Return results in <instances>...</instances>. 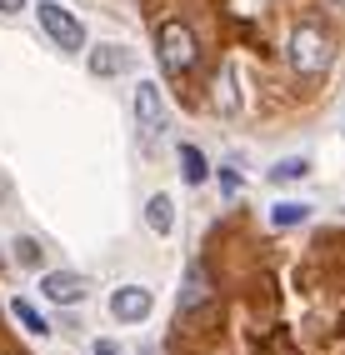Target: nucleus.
<instances>
[{"mask_svg":"<svg viewBox=\"0 0 345 355\" xmlns=\"http://www.w3.org/2000/svg\"><path fill=\"white\" fill-rule=\"evenodd\" d=\"M306 210H310V205H301V200H281V205L270 210V225H301Z\"/></svg>","mask_w":345,"mask_h":355,"instance_id":"ddd939ff","label":"nucleus"},{"mask_svg":"<svg viewBox=\"0 0 345 355\" xmlns=\"http://www.w3.org/2000/svg\"><path fill=\"white\" fill-rule=\"evenodd\" d=\"M145 225H150L155 235H170V230H175V205H170V196H150V200H145Z\"/></svg>","mask_w":345,"mask_h":355,"instance_id":"6e6552de","label":"nucleus"},{"mask_svg":"<svg viewBox=\"0 0 345 355\" xmlns=\"http://www.w3.org/2000/svg\"><path fill=\"white\" fill-rule=\"evenodd\" d=\"M96 355H121V350H115V345H105V340H100V345H96Z\"/></svg>","mask_w":345,"mask_h":355,"instance_id":"6ab92c4d","label":"nucleus"},{"mask_svg":"<svg viewBox=\"0 0 345 355\" xmlns=\"http://www.w3.org/2000/svg\"><path fill=\"white\" fill-rule=\"evenodd\" d=\"M211 300H215V291H211V270H205V266H191V270H186V291H180V315L195 320V311H205Z\"/></svg>","mask_w":345,"mask_h":355,"instance_id":"423d86ee","label":"nucleus"},{"mask_svg":"<svg viewBox=\"0 0 345 355\" xmlns=\"http://www.w3.org/2000/svg\"><path fill=\"white\" fill-rule=\"evenodd\" d=\"M205 175H211V165H205V155L195 146H180V180L186 185H200Z\"/></svg>","mask_w":345,"mask_h":355,"instance_id":"9b49d317","label":"nucleus"},{"mask_svg":"<svg viewBox=\"0 0 345 355\" xmlns=\"http://www.w3.org/2000/svg\"><path fill=\"white\" fill-rule=\"evenodd\" d=\"M35 15H40V31L51 35V40L60 45V51H80V45H85L80 20H76L71 10H65L60 0H40V6H35Z\"/></svg>","mask_w":345,"mask_h":355,"instance_id":"7ed1b4c3","label":"nucleus"},{"mask_svg":"<svg viewBox=\"0 0 345 355\" xmlns=\"http://www.w3.org/2000/svg\"><path fill=\"white\" fill-rule=\"evenodd\" d=\"M15 10H26V0H0V15H15Z\"/></svg>","mask_w":345,"mask_h":355,"instance_id":"f3484780","label":"nucleus"},{"mask_svg":"<svg viewBox=\"0 0 345 355\" xmlns=\"http://www.w3.org/2000/svg\"><path fill=\"white\" fill-rule=\"evenodd\" d=\"M285 60L290 70L301 80H315V76H326L330 60H335V40L315 26V20H301V26L290 31V45H285Z\"/></svg>","mask_w":345,"mask_h":355,"instance_id":"f257e3e1","label":"nucleus"},{"mask_svg":"<svg viewBox=\"0 0 345 355\" xmlns=\"http://www.w3.org/2000/svg\"><path fill=\"white\" fill-rule=\"evenodd\" d=\"M90 70H96V76H121V70H125V51H121V45H96V51H90Z\"/></svg>","mask_w":345,"mask_h":355,"instance_id":"9d476101","label":"nucleus"},{"mask_svg":"<svg viewBox=\"0 0 345 355\" xmlns=\"http://www.w3.org/2000/svg\"><path fill=\"white\" fill-rule=\"evenodd\" d=\"M326 10H335V15H345V0H320Z\"/></svg>","mask_w":345,"mask_h":355,"instance_id":"a211bd4d","label":"nucleus"},{"mask_svg":"<svg viewBox=\"0 0 345 355\" xmlns=\"http://www.w3.org/2000/svg\"><path fill=\"white\" fill-rule=\"evenodd\" d=\"M155 55H160V65H166V76H191L195 70V60H200V40H195V31L186 26V20H160L155 26Z\"/></svg>","mask_w":345,"mask_h":355,"instance_id":"f03ea898","label":"nucleus"},{"mask_svg":"<svg viewBox=\"0 0 345 355\" xmlns=\"http://www.w3.org/2000/svg\"><path fill=\"white\" fill-rule=\"evenodd\" d=\"M215 105H220L225 115H236V65L220 70V96H215Z\"/></svg>","mask_w":345,"mask_h":355,"instance_id":"4468645a","label":"nucleus"},{"mask_svg":"<svg viewBox=\"0 0 345 355\" xmlns=\"http://www.w3.org/2000/svg\"><path fill=\"white\" fill-rule=\"evenodd\" d=\"M10 315H15L20 325H26V330H30V336H51V325H45V315L35 311V305H30V300H10Z\"/></svg>","mask_w":345,"mask_h":355,"instance_id":"f8f14e48","label":"nucleus"},{"mask_svg":"<svg viewBox=\"0 0 345 355\" xmlns=\"http://www.w3.org/2000/svg\"><path fill=\"white\" fill-rule=\"evenodd\" d=\"M150 305H155V295L145 286H121V291L110 295V315L121 320V325H135V320L150 315Z\"/></svg>","mask_w":345,"mask_h":355,"instance_id":"39448f33","label":"nucleus"},{"mask_svg":"<svg viewBox=\"0 0 345 355\" xmlns=\"http://www.w3.org/2000/svg\"><path fill=\"white\" fill-rule=\"evenodd\" d=\"M220 191H225V196H236V191H240V175H236V171H225V175H220Z\"/></svg>","mask_w":345,"mask_h":355,"instance_id":"dca6fc26","label":"nucleus"},{"mask_svg":"<svg viewBox=\"0 0 345 355\" xmlns=\"http://www.w3.org/2000/svg\"><path fill=\"white\" fill-rule=\"evenodd\" d=\"M306 175H310V160L306 155H285V160L270 165V185H295V180H306Z\"/></svg>","mask_w":345,"mask_h":355,"instance_id":"1a4fd4ad","label":"nucleus"},{"mask_svg":"<svg viewBox=\"0 0 345 355\" xmlns=\"http://www.w3.org/2000/svg\"><path fill=\"white\" fill-rule=\"evenodd\" d=\"M135 121H141V135H160L166 130V105H160V85L155 80H141L135 85Z\"/></svg>","mask_w":345,"mask_h":355,"instance_id":"20e7f679","label":"nucleus"},{"mask_svg":"<svg viewBox=\"0 0 345 355\" xmlns=\"http://www.w3.org/2000/svg\"><path fill=\"white\" fill-rule=\"evenodd\" d=\"M40 295L51 305H76L85 295V280L76 270H51V275H40Z\"/></svg>","mask_w":345,"mask_h":355,"instance_id":"0eeeda50","label":"nucleus"},{"mask_svg":"<svg viewBox=\"0 0 345 355\" xmlns=\"http://www.w3.org/2000/svg\"><path fill=\"white\" fill-rule=\"evenodd\" d=\"M40 241H30V235H20V241H15V266H26V270H35L40 266Z\"/></svg>","mask_w":345,"mask_h":355,"instance_id":"2eb2a0df","label":"nucleus"}]
</instances>
